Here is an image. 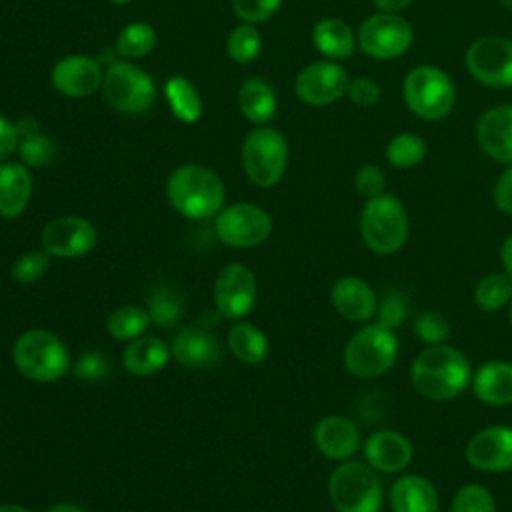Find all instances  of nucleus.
Here are the masks:
<instances>
[{"label":"nucleus","instance_id":"f257e3e1","mask_svg":"<svg viewBox=\"0 0 512 512\" xmlns=\"http://www.w3.org/2000/svg\"><path fill=\"white\" fill-rule=\"evenodd\" d=\"M410 382L414 390L428 400H452L472 382V370L466 356L448 344L424 348L412 362Z\"/></svg>","mask_w":512,"mask_h":512},{"label":"nucleus","instance_id":"f03ea898","mask_svg":"<svg viewBox=\"0 0 512 512\" xmlns=\"http://www.w3.org/2000/svg\"><path fill=\"white\" fill-rule=\"evenodd\" d=\"M166 196L172 208L190 220H206L224 208V184L220 176L202 164H182L166 180Z\"/></svg>","mask_w":512,"mask_h":512},{"label":"nucleus","instance_id":"7ed1b4c3","mask_svg":"<svg viewBox=\"0 0 512 512\" xmlns=\"http://www.w3.org/2000/svg\"><path fill=\"white\" fill-rule=\"evenodd\" d=\"M20 374L34 382H56L72 368L64 342L42 328L22 332L12 348Z\"/></svg>","mask_w":512,"mask_h":512},{"label":"nucleus","instance_id":"20e7f679","mask_svg":"<svg viewBox=\"0 0 512 512\" xmlns=\"http://www.w3.org/2000/svg\"><path fill=\"white\" fill-rule=\"evenodd\" d=\"M360 234L374 254H396L408 238V214L404 204L388 192L366 200L360 214Z\"/></svg>","mask_w":512,"mask_h":512},{"label":"nucleus","instance_id":"39448f33","mask_svg":"<svg viewBox=\"0 0 512 512\" xmlns=\"http://www.w3.org/2000/svg\"><path fill=\"white\" fill-rule=\"evenodd\" d=\"M100 92L112 110L126 116L146 114L156 102L152 76L130 60H114L106 66Z\"/></svg>","mask_w":512,"mask_h":512},{"label":"nucleus","instance_id":"423d86ee","mask_svg":"<svg viewBox=\"0 0 512 512\" xmlns=\"http://www.w3.org/2000/svg\"><path fill=\"white\" fill-rule=\"evenodd\" d=\"M402 94L408 110L430 122L446 118L456 102L452 78L434 64H420L412 68L404 78Z\"/></svg>","mask_w":512,"mask_h":512},{"label":"nucleus","instance_id":"0eeeda50","mask_svg":"<svg viewBox=\"0 0 512 512\" xmlns=\"http://www.w3.org/2000/svg\"><path fill=\"white\" fill-rule=\"evenodd\" d=\"M242 168L248 180L260 188L276 186L288 168L286 136L272 126H256L242 142Z\"/></svg>","mask_w":512,"mask_h":512},{"label":"nucleus","instance_id":"6e6552de","mask_svg":"<svg viewBox=\"0 0 512 512\" xmlns=\"http://www.w3.org/2000/svg\"><path fill=\"white\" fill-rule=\"evenodd\" d=\"M396 356L398 338L394 330L374 322L350 336L344 348V366L356 378H378L392 368Z\"/></svg>","mask_w":512,"mask_h":512},{"label":"nucleus","instance_id":"1a4fd4ad","mask_svg":"<svg viewBox=\"0 0 512 512\" xmlns=\"http://www.w3.org/2000/svg\"><path fill=\"white\" fill-rule=\"evenodd\" d=\"M328 494L338 512H380L384 488L378 472L366 462H344L328 480Z\"/></svg>","mask_w":512,"mask_h":512},{"label":"nucleus","instance_id":"9d476101","mask_svg":"<svg viewBox=\"0 0 512 512\" xmlns=\"http://www.w3.org/2000/svg\"><path fill=\"white\" fill-rule=\"evenodd\" d=\"M412 42V24L404 16L392 12H376L368 16L356 32V44L360 52L376 60L398 58L408 52Z\"/></svg>","mask_w":512,"mask_h":512},{"label":"nucleus","instance_id":"9b49d317","mask_svg":"<svg viewBox=\"0 0 512 512\" xmlns=\"http://www.w3.org/2000/svg\"><path fill=\"white\" fill-rule=\"evenodd\" d=\"M474 80L490 88L512 86V38L488 34L476 38L464 56Z\"/></svg>","mask_w":512,"mask_h":512},{"label":"nucleus","instance_id":"f8f14e48","mask_svg":"<svg viewBox=\"0 0 512 512\" xmlns=\"http://www.w3.org/2000/svg\"><path fill=\"white\" fill-rule=\"evenodd\" d=\"M214 230L220 242L232 248H252L262 244L272 232L270 214L250 202H236L216 214Z\"/></svg>","mask_w":512,"mask_h":512},{"label":"nucleus","instance_id":"ddd939ff","mask_svg":"<svg viewBox=\"0 0 512 512\" xmlns=\"http://www.w3.org/2000/svg\"><path fill=\"white\" fill-rule=\"evenodd\" d=\"M348 82L350 78L338 62L316 60L298 72L294 80V92L304 104L328 106L346 96Z\"/></svg>","mask_w":512,"mask_h":512},{"label":"nucleus","instance_id":"4468645a","mask_svg":"<svg viewBox=\"0 0 512 512\" xmlns=\"http://www.w3.org/2000/svg\"><path fill=\"white\" fill-rule=\"evenodd\" d=\"M98 240L92 222L80 216H58L44 224L40 232L42 250L56 258H78L88 254Z\"/></svg>","mask_w":512,"mask_h":512},{"label":"nucleus","instance_id":"2eb2a0df","mask_svg":"<svg viewBox=\"0 0 512 512\" xmlns=\"http://www.w3.org/2000/svg\"><path fill=\"white\" fill-rule=\"evenodd\" d=\"M256 276L244 264H228L214 282V304L228 320L244 318L256 302Z\"/></svg>","mask_w":512,"mask_h":512},{"label":"nucleus","instance_id":"dca6fc26","mask_svg":"<svg viewBox=\"0 0 512 512\" xmlns=\"http://www.w3.org/2000/svg\"><path fill=\"white\" fill-rule=\"evenodd\" d=\"M102 62L88 54H70L52 66L50 82L66 98H86L100 90Z\"/></svg>","mask_w":512,"mask_h":512},{"label":"nucleus","instance_id":"f3484780","mask_svg":"<svg viewBox=\"0 0 512 512\" xmlns=\"http://www.w3.org/2000/svg\"><path fill=\"white\" fill-rule=\"evenodd\" d=\"M466 460L482 472L512 470V428L496 424L478 430L466 444Z\"/></svg>","mask_w":512,"mask_h":512},{"label":"nucleus","instance_id":"a211bd4d","mask_svg":"<svg viewBox=\"0 0 512 512\" xmlns=\"http://www.w3.org/2000/svg\"><path fill=\"white\" fill-rule=\"evenodd\" d=\"M476 144L480 150L500 162L512 164V104L488 108L476 124Z\"/></svg>","mask_w":512,"mask_h":512},{"label":"nucleus","instance_id":"6ab92c4d","mask_svg":"<svg viewBox=\"0 0 512 512\" xmlns=\"http://www.w3.org/2000/svg\"><path fill=\"white\" fill-rule=\"evenodd\" d=\"M330 300L336 312L350 322H368L378 310V296L374 288L358 276L338 278L332 284Z\"/></svg>","mask_w":512,"mask_h":512},{"label":"nucleus","instance_id":"aec40b11","mask_svg":"<svg viewBox=\"0 0 512 512\" xmlns=\"http://www.w3.org/2000/svg\"><path fill=\"white\" fill-rule=\"evenodd\" d=\"M170 354L180 366L208 368L220 360L222 350L210 328L202 324H194V326L182 328L174 336L170 344Z\"/></svg>","mask_w":512,"mask_h":512},{"label":"nucleus","instance_id":"412c9836","mask_svg":"<svg viewBox=\"0 0 512 512\" xmlns=\"http://www.w3.org/2000/svg\"><path fill=\"white\" fill-rule=\"evenodd\" d=\"M364 458L376 472L394 474L412 462V444L400 432L380 430L366 440Z\"/></svg>","mask_w":512,"mask_h":512},{"label":"nucleus","instance_id":"4be33fe9","mask_svg":"<svg viewBox=\"0 0 512 512\" xmlns=\"http://www.w3.org/2000/svg\"><path fill=\"white\" fill-rule=\"evenodd\" d=\"M314 444L330 460H348L360 446V434L348 418L324 416L314 426Z\"/></svg>","mask_w":512,"mask_h":512},{"label":"nucleus","instance_id":"5701e85b","mask_svg":"<svg viewBox=\"0 0 512 512\" xmlns=\"http://www.w3.org/2000/svg\"><path fill=\"white\" fill-rule=\"evenodd\" d=\"M34 180L28 166L22 162H0V216L18 218L32 196Z\"/></svg>","mask_w":512,"mask_h":512},{"label":"nucleus","instance_id":"b1692460","mask_svg":"<svg viewBox=\"0 0 512 512\" xmlns=\"http://www.w3.org/2000/svg\"><path fill=\"white\" fill-rule=\"evenodd\" d=\"M390 506L394 512H438L440 498L428 478L406 474L392 484Z\"/></svg>","mask_w":512,"mask_h":512},{"label":"nucleus","instance_id":"393cba45","mask_svg":"<svg viewBox=\"0 0 512 512\" xmlns=\"http://www.w3.org/2000/svg\"><path fill=\"white\" fill-rule=\"evenodd\" d=\"M474 396L488 406L512 404V362L492 360L472 374Z\"/></svg>","mask_w":512,"mask_h":512},{"label":"nucleus","instance_id":"a878e982","mask_svg":"<svg viewBox=\"0 0 512 512\" xmlns=\"http://www.w3.org/2000/svg\"><path fill=\"white\" fill-rule=\"evenodd\" d=\"M312 44L326 60H346L356 50V34L348 22L336 16L318 20L312 28Z\"/></svg>","mask_w":512,"mask_h":512},{"label":"nucleus","instance_id":"bb28decb","mask_svg":"<svg viewBox=\"0 0 512 512\" xmlns=\"http://www.w3.org/2000/svg\"><path fill=\"white\" fill-rule=\"evenodd\" d=\"M238 108L248 122L266 126L278 110L276 92L264 78L250 76L238 88Z\"/></svg>","mask_w":512,"mask_h":512},{"label":"nucleus","instance_id":"cd10ccee","mask_svg":"<svg viewBox=\"0 0 512 512\" xmlns=\"http://www.w3.org/2000/svg\"><path fill=\"white\" fill-rule=\"evenodd\" d=\"M14 124L18 132V146H16V154L20 158L18 162H22L28 168L46 166L56 154V146L52 138L40 130V124L32 116L20 118Z\"/></svg>","mask_w":512,"mask_h":512},{"label":"nucleus","instance_id":"c85d7f7f","mask_svg":"<svg viewBox=\"0 0 512 512\" xmlns=\"http://www.w3.org/2000/svg\"><path fill=\"white\" fill-rule=\"evenodd\" d=\"M168 346L156 336H140L130 340L122 354L124 368L134 376H152L168 362Z\"/></svg>","mask_w":512,"mask_h":512},{"label":"nucleus","instance_id":"c756f323","mask_svg":"<svg viewBox=\"0 0 512 512\" xmlns=\"http://www.w3.org/2000/svg\"><path fill=\"white\" fill-rule=\"evenodd\" d=\"M166 102L176 120L184 124H194L202 118L204 104L198 88L186 76H172L164 84Z\"/></svg>","mask_w":512,"mask_h":512},{"label":"nucleus","instance_id":"7c9ffc66","mask_svg":"<svg viewBox=\"0 0 512 512\" xmlns=\"http://www.w3.org/2000/svg\"><path fill=\"white\" fill-rule=\"evenodd\" d=\"M228 346L244 364H260L268 356V338L250 322H238L228 330Z\"/></svg>","mask_w":512,"mask_h":512},{"label":"nucleus","instance_id":"2f4dec72","mask_svg":"<svg viewBox=\"0 0 512 512\" xmlns=\"http://www.w3.org/2000/svg\"><path fill=\"white\" fill-rule=\"evenodd\" d=\"M154 46H156V30L148 22L126 24L114 40V52L122 60L144 58L154 50Z\"/></svg>","mask_w":512,"mask_h":512},{"label":"nucleus","instance_id":"473e14b6","mask_svg":"<svg viewBox=\"0 0 512 512\" xmlns=\"http://www.w3.org/2000/svg\"><path fill=\"white\" fill-rule=\"evenodd\" d=\"M512 300V278L506 272H490L474 288V304L484 312H496Z\"/></svg>","mask_w":512,"mask_h":512},{"label":"nucleus","instance_id":"72a5a7b5","mask_svg":"<svg viewBox=\"0 0 512 512\" xmlns=\"http://www.w3.org/2000/svg\"><path fill=\"white\" fill-rule=\"evenodd\" d=\"M426 154L428 146L424 138L412 132L396 134L384 148V156L394 168H414L426 158Z\"/></svg>","mask_w":512,"mask_h":512},{"label":"nucleus","instance_id":"f704fd0d","mask_svg":"<svg viewBox=\"0 0 512 512\" xmlns=\"http://www.w3.org/2000/svg\"><path fill=\"white\" fill-rule=\"evenodd\" d=\"M150 316L146 312V308H140V306H132V304H126V306H120L116 308L110 316H108V322H106V328H108V334L116 340H134V338H140L148 324H150Z\"/></svg>","mask_w":512,"mask_h":512},{"label":"nucleus","instance_id":"c9c22d12","mask_svg":"<svg viewBox=\"0 0 512 512\" xmlns=\"http://www.w3.org/2000/svg\"><path fill=\"white\" fill-rule=\"evenodd\" d=\"M262 50V36L254 24H238L226 36V54L236 64H250Z\"/></svg>","mask_w":512,"mask_h":512},{"label":"nucleus","instance_id":"e433bc0d","mask_svg":"<svg viewBox=\"0 0 512 512\" xmlns=\"http://www.w3.org/2000/svg\"><path fill=\"white\" fill-rule=\"evenodd\" d=\"M146 312L154 324L174 326L182 314V298L174 288L158 286L148 296Z\"/></svg>","mask_w":512,"mask_h":512},{"label":"nucleus","instance_id":"4c0bfd02","mask_svg":"<svg viewBox=\"0 0 512 512\" xmlns=\"http://www.w3.org/2000/svg\"><path fill=\"white\" fill-rule=\"evenodd\" d=\"M450 512H496L492 492L476 482L464 484L452 498Z\"/></svg>","mask_w":512,"mask_h":512},{"label":"nucleus","instance_id":"58836bf2","mask_svg":"<svg viewBox=\"0 0 512 512\" xmlns=\"http://www.w3.org/2000/svg\"><path fill=\"white\" fill-rule=\"evenodd\" d=\"M50 266V254L44 250H36V252H28L24 256H20L14 266H12V278L18 284H34L38 282L46 270Z\"/></svg>","mask_w":512,"mask_h":512},{"label":"nucleus","instance_id":"ea45409f","mask_svg":"<svg viewBox=\"0 0 512 512\" xmlns=\"http://www.w3.org/2000/svg\"><path fill=\"white\" fill-rule=\"evenodd\" d=\"M414 334L430 346L432 344H444L446 338L450 336V326H448V322L442 314L432 312V310H424L414 320Z\"/></svg>","mask_w":512,"mask_h":512},{"label":"nucleus","instance_id":"a19ab883","mask_svg":"<svg viewBox=\"0 0 512 512\" xmlns=\"http://www.w3.org/2000/svg\"><path fill=\"white\" fill-rule=\"evenodd\" d=\"M282 6V0H232L234 14L246 24H260L270 20Z\"/></svg>","mask_w":512,"mask_h":512},{"label":"nucleus","instance_id":"79ce46f5","mask_svg":"<svg viewBox=\"0 0 512 512\" xmlns=\"http://www.w3.org/2000/svg\"><path fill=\"white\" fill-rule=\"evenodd\" d=\"M72 372L82 382H98L110 374V362L104 354L88 350L74 360Z\"/></svg>","mask_w":512,"mask_h":512},{"label":"nucleus","instance_id":"37998d69","mask_svg":"<svg viewBox=\"0 0 512 512\" xmlns=\"http://www.w3.org/2000/svg\"><path fill=\"white\" fill-rule=\"evenodd\" d=\"M346 96L350 98L352 104H356L360 108H372V106H376L380 102L382 88L370 76H356V78H352L348 82Z\"/></svg>","mask_w":512,"mask_h":512},{"label":"nucleus","instance_id":"c03bdc74","mask_svg":"<svg viewBox=\"0 0 512 512\" xmlns=\"http://www.w3.org/2000/svg\"><path fill=\"white\" fill-rule=\"evenodd\" d=\"M354 186L358 194L364 196L366 200L384 194V186H386L384 170L376 164H362L354 174Z\"/></svg>","mask_w":512,"mask_h":512},{"label":"nucleus","instance_id":"a18cd8bd","mask_svg":"<svg viewBox=\"0 0 512 512\" xmlns=\"http://www.w3.org/2000/svg\"><path fill=\"white\" fill-rule=\"evenodd\" d=\"M376 316H378L380 324H384V326L394 330L406 318V302H404V298L398 296V294L386 296L382 302H378Z\"/></svg>","mask_w":512,"mask_h":512},{"label":"nucleus","instance_id":"49530a36","mask_svg":"<svg viewBox=\"0 0 512 512\" xmlns=\"http://www.w3.org/2000/svg\"><path fill=\"white\" fill-rule=\"evenodd\" d=\"M492 198L500 212L512 216V164L498 176Z\"/></svg>","mask_w":512,"mask_h":512},{"label":"nucleus","instance_id":"de8ad7c7","mask_svg":"<svg viewBox=\"0 0 512 512\" xmlns=\"http://www.w3.org/2000/svg\"><path fill=\"white\" fill-rule=\"evenodd\" d=\"M16 146H18L16 124L0 112V162H6L12 154H16Z\"/></svg>","mask_w":512,"mask_h":512},{"label":"nucleus","instance_id":"09e8293b","mask_svg":"<svg viewBox=\"0 0 512 512\" xmlns=\"http://www.w3.org/2000/svg\"><path fill=\"white\" fill-rule=\"evenodd\" d=\"M372 4L378 8V12L398 14L400 10L408 8L412 4V0H372Z\"/></svg>","mask_w":512,"mask_h":512},{"label":"nucleus","instance_id":"8fccbe9b","mask_svg":"<svg viewBox=\"0 0 512 512\" xmlns=\"http://www.w3.org/2000/svg\"><path fill=\"white\" fill-rule=\"evenodd\" d=\"M500 260H502L504 272L512 278V234L504 240V244L500 248Z\"/></svg>","mask_w":512,"mask_h":512},{"label":"nucleus","instance_id":"3c124183","mask_svg":"<svg viewBox=\"0 0 512 512\" xmlns=\"http://www.w3.org/2000/svg\"><path fill=\"white\" fill-rule=\"evenodd\" d=\"M48 512H84V510L72 502H60V504L52 506Z\"/></svg>","mask_w":512,"mask_h":512},{"label":"nucleus","instance_id":"603ef678","mask_svg":"<svg viewBox=\"0 0 512 512\" xmlns=\"http://www.w3.org/2000/svg\"><path fill=\"white\" fill-rule=\"evenodd\" d=\"M0 512H30V510L24 506H18V504H2Z\"/></svg>","mask_w":512,"mask_h":512},{"label":"nucleus","instance_id":"864d4df0","mask_svg":"<svg viewBox=\"0 0 512 512\" xmlns=\"http://www.w3.org/2000/svg\"><path fill=\"white\" fill-rule=\"evenodd\" d=\"M132 0H110V4H114V6H126V4H130Z\"/></svg>","mask_w":512,"mask_h":512},{"label":"nucleus","instance_id":"5fc2aeb1","mask_svg":"<svg viewBox=\"0 0 512 512\" xmlns=\"http://www.w3.org/2000/svg\"><path fill=\"white\" fill-rule=\"evenodd\" d=\"M500 4H502L504 8H508V10H512V0H500Z\"/></svg>","mask_w":512,"mask_h":512},{"label":"nucleus","instance_id":"6e6d98bb","mask_svg":"<svg viewBox=\"0 0 512 512\" xmlns=\"http://www.w3.org/2000/svg\"><path fill=\"white\" fill-rule=\"evenodd\" d=\"M508 318H510V326H512V300L508 304Z\"/></svg>","mask_w":512,"mask_h":512}]
</instances>
